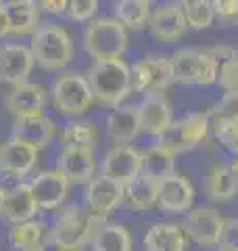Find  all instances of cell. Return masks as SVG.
<instances>
[{
	"label": "cell",
	"instance_id": "6da1fadb",
	"mask_svg": "<svg viewBox=\"0 0 238 251\" xmlns=\"http://www.w3.org/2000/svg\"><path fill=\"white\" fill-rule=\"evenodd\" d=\"M92 97L105 107H121L123 99L132 92L130 88V67L123 59L115 61H94L86 74Z\"/></svg>",
	"mask_w": 238,
	"mask_h": 251
},
{
	"label": "cell",
	"instance_id": "7a4b0ae2",
	"mask_svg": "<svg viewBox=\"0 0 238 251\" xmlns=\"http://www.w3.org/2000/svg\"><path fill=\"white\" fill-rule=\"evenodd\" d=\"M29 50L34 63L48 72L63 69L73 61V40H71L69 31L54 23L40 25V29L31 36Z\"/></svg>",
	"mask_w": 238,
	"mask_h": 251
},
{
	"label": "cell",
	"instance_id": "3957f363",
	"mask_svg": "<svg viewBox=\"0 0 238 251\" xmlns=\"http://www.w3.org/2000/svg\"><path fill=\"white\" fill-rule=\"evenodd\" d=\"M128 49V29L115 17H96L84 29V50L94 61L121 59Z\"/></svg>",
	"mask_w": 238,
	"mask_h": 251
},
{
	"label": "cell",
	"instance_id": "277c9868",
	"mask_svg": "<svg viewBox=\"0 0 238 251\" xmlns=\"http://www.w3.org/2000/svg\"><path fill=\"white\" fill-rule=\"evenodd\" d=\"M171 80L182 86L217 84L219 65L207 49H180L169 57Z\"/></svg>",
	"mask_w": 238,
	"mask_h": 251
},
{
	"label": "cell",
	"instance_id": "5b68a950",
	"mask_svg": "<svg viewBox=\"0 0 238 251\" xmlns=\"http://www.w3.org/2000/svg\"><path fill=\"white\" fill-rule=\"evenodd\" d=\"M107 222L105 218L86 214V211H67L59 218L50 230V245L57 251H79L86 245H92L98 226Z\"/></svg>",
	"mask_w": 238,
	"mask_h": 251
},
{
	"label": "cell",
	"instance_id": "8992f818",
	"mask_svg": "<svg viewBox=\"0 0 238 251\" xmlns=\"http://www.w3.org/2000/svg\"><path fill=\"white\" fill-rule=\"evenodd\" d=\"M211 120L209 113H188L180 122H171V126L157 138L159 145L167 147L173 153L192 151L209 138Z\"/></svg>",
	"mask_w": 238,
	"mask_h": 251
},
{
	"label": "cell",
	"instance_id": "52a82bcc",
	"mask_svg": "<svg viewBox=\"0 0 238 251\" xmlns=\"http://www.w3.org/2000/svg\"><path fill=\"white\" fill-rule=\"evenodd\" d=\"M52 103L67 117L84 115L94 103L90 84L82 74H63L52 84Z\"/></svg>",
	"mask_w": 238,
	"mask_h": 251
},
{
	"label": "cell",
	"instance_id": "ba28073f",
	"mask_svg": "<svg viewBox=\"0 0 238 251\" xmlns=\"http://www.w3.org/2000/svg\"><path fill=\"white\" fill-rule=\"evenodd\" d=\"M173 84L171 80V61L163 54H148L136 61L130 67V88L132 92L148 94H165V90Z\"/></svg>",
	"mask_w": 238,
	"mask_h": 251
},
{
	"label": "cell",
	"instance_id": "9c48e42d",
	"mask_svg": "<svg viewBox=\"0 0 238 251\" xmlns=\"http://www.w3.org/2000/svg\"><path fill=\"white\" fill-rule=\"evenodd\" d=\"M224 224H226V218L217 209H213L209 205H198L186 214L182 228H184L188 241L196 243L198 247L213 249L221 241Z\"/></svg>",
	"mask_w": 238,
	"mask_h": 251
},
{
	"label": "cell",
	"instance_id": "30bf717a",
	"mask_svg": "<svg viewBox=\"0 0 238 251\" xmlns=\"http://www.w3.org/2000/svg\"><path fill=\"white\" fill-rule=\"evenodd\" d=\"M142 174V151L130 145H115L105 155L102 161V176L113 182L125 186L136 176Z\"/></svg>",
	"mask_w": 238,
	"mask_h": 251
},
{
	"label": "cell",
	"instance_id": "8fae6325",
	"mask_svg": "<svg viewBox=\"0 0 238 251\" xmlns=\"http://www.w3.org/2000/svg\"><path fill=\"white\" fill-rule=\"evenodd\" d=\"M194 186L190 178L184 174H171L159 182V195H157V205L161 211L167 214H184L190 211L194 203Z\"/></svg>",
	"mask_w": 238,
	"mask_h": 251
},
{
	"label": "cell",
	"instance_id": "7c38bea8",
	"mask_svg": "<svg viewBox=\"0 0 238 251\" xmlns=\"http://www.w3.org/2000/svg\"><path fill=\"white\" fill-rule=\"evenodd\" d=\"M46 100H48V92H46L44 86L34 84V82H25L21 86H15L4 97V109L15 120L36 117V115H42Z\"/></svg>",
	"mask_w": 238,
	"mask_h": 251
},
{
	"label": "cell",
	"instance_id": "4fadbf2b",
	"mask_svg": "<svg viewBox=\"0 0 238 251\" xmlns=\"http://www.w3.org/2000/svg\"><path fill=\"white\" fill-rule=\"evenodd\" d=\"M186 19L182 15L180 2H167L157 6L150 15L148 31L157 42L161 44H173L186 34Z\"/></svg>",
	"mask_w": 238,
	"mask_h": 251
},
{
	"label": "cell",
	"instance_id": "5bb4252c",
	"mask_svg": "<svg viewBox=\"0 0 238 251\" xmlns=\"http://www.w3.org/2000/svg\"><path fill=\"white\" fill-rule=\"evenodd\" d=\"M34 69V57L29 46L23 44H4L0 49V84L21 86Z\"/></svg>",
	"mask_w": 238,
	"mask_h": 251
},
{
	"label": "cell",
	"instance_id": "9a60e30c",
	"mask_svg": "<svg viewBox=\"0 0 238 251\" xmlns=\"http://www.w3.org/2000/svg\"><path fill=\"white\" fill-rule=\"evenodd\" d=\"M123 203V186L107 176H94L86 188V205L94 216L107 218Z\"/></svg>",
	"mask_w": 238,
	"mask_h": 251
},
{
	"label": "cell",
	"instance_id": "2e32d148",
	"mask_svg": "<svg viewBox=\"0 0 238 251\" xmlns=\"http://www.w3.org/2000/svg\"><path fill=\"white\" fill-rule=\"evenodd\" d=\"M138 107L140 132L150 136H161L171 126V103L165 94H148Z\"/></svg>",
	"mask_w": 238,
	"mask_h": 251
},
{
	"label": "cell",
	"instance_id": "e0dca14e",
	"mask_svg": "<svg viewBox=\"0 0 238 251\" xmlns=\"http://www.w3.org/2000/svg\"><path fill=\"white\" fill-rule=\"evenodd\" d=\"M29 188L40 209H57L67 197L69 180L59 170H48L31 180Z\"/></svg>",
	"mask_w": 238,
	"mask_h": 251
},
{
	"label": "cell",
	"instance_id": "ac0fdd59",
	"mask_svg": "<svg viewBox=\"0 0 238 251\" xmlns=\"http://www.w3.org/2000/svg\"><path fill=\"white\" fill-rule=\"evenodd\" d=\"M69 182H90L96 176V157L92 149H67L63 147L57 168Z\"/></svg>",
	"mask_w": 238,
	"mask_h": 251
},
{
	"label": "cell",
	"instance_id": "d6986e66",
	"mask_svg": "<svg viewBox=\"0 0 238 251\" xmlns=\"http://www.w3.org/2000/svg\"><path fill=\"white\" fill-rule=\"evenodd\" d=\"M54 132H57V126L52 120L44 115H36V117H21V120H15L13 130H11V138L19 140V143H25L34 149H44L48 147V143L54 138Z\"/></svg>",
	"mask_w": 238,
	"mask_h": 251
},
{
	"label": "cell",
	"instance_id": "ffe728a7",
	"mask_svg": "<svg viewBox=\"0 0 238 251\" xmlns=\"http://www.w3.org/2000/svg\"><path fill=\"white\" fill-rule=\"evenodd\" d=\"M188 237L180 224L157 222L144 234L146 251H186Z\"/></svg>",
	"mask_w": 238,
	"mask_h": 251
},
{
	"label": "cell",
	"instance_id": "44dd1931",
	"mask_svg": "<svg viewBox=\"0 0 238 251\" xmlns=\"http://www.w3.org/2000/svg\"><path fill=\"white\" fill-rule=\"evenodd\" d=\"M107 132L117 145H130L140 134L138 107L121 105L113 109L107 117Z\"/></svg>",
	"mask_w": 238,
	"mask_h": 251
},
{
	"label": "cell",
	"instance_id": "7402d4cb",
	"mask_svg": "<svg viewBox=\"0 0 238 251\" xmlns=\"http://www.w3.org/2000/svg\"><path fill=\"white\" fill-rule=\"evenodd\" d=\"M4 11L9 17L11 34H36L40 29V6L31 0H6Z\"/></svg>",
	"mask_w": 238,
	"mask_h": 251
},
{
	"label": "cell",
	"instance_id": "603a6c76",
	"mask_svg": "<svg viewBox=\"0 0 238 251\" xmlns=\"http://www.w3.org/2000/svg\"><path fill=\"white\" fill-rule=\"evenodd\" d=\"M38 163V149L29 147L19 140H9L2 149H0V170L13 172V174H27L36 168Z\"/></svg>",
	"mask_w": 238,
	"mask_h": 251
},
{
	"label": "cell",
	"instance_id": "cb8c5ba5",
	"mask_svg": "<svg viewBox=\"0 0 238 251\" xmlns=\"http://www.w3.org/2000/svg\"><path fill=\"white\" fill-rule=\"evenodd\" d=\"M38 203L31 195L29 184H21L11 193H4V207H2V216L13 224H23L34 220L38 214Z\"/></svg>",
	"mask_w": 238,
	"mask_h": 251
},
{
	"label": "cell",
	"instance_id": "d4e9b609",
	"mask_svg": "<svg viewBox=\"0 0 238 251\" xmlns=\"http://www.w3.org/2000/svg\"><path fill=\"white\" fill-rule=\"evenodd\" d=\"M142 174L157 182L176 174V153L159 143L146 147L142 151Z\"/></svg>",
	"mask_w": 238,
	"mask_h": 251
},
{
	"label": "cell",
	"instance_id": "484cf974",
	"mask_svg": "<svg viewBox=\"0 0 238 251\" xmlns=\"http://www.w3.org/2000/svg\"><path fill=\"white\" fill-rule=\"evenodd\" d=\"M159 182L144 174H140L123 186V203L132 211H144L157 205Z\"/></svg>",
	"mask_w": 238,
	"mask_h": 251
},
{
	"label": "cell",
	"instance_id": "4316f807",
	"mask_svg": "<svg viewBox=\"0 0 238 251\" xmlns=\"http://www.w3.org/2000/svg\"><path fill=\"white\" fill-rule=\"evenodd\" d=\"M203 191L205 195L215 201V203H224L234 199L238 195V188L234 182V176L230 172L228 163H215L205 176V182H203Z\"/></svg>",
	"mask_w": 238,
	"mask_h": 251
},
{
	"label": "cell",
	"instance_id": "83f0119b",
	"mask_svg": "<svg viewBox=\"0 0 238 251\" xmlns=\"http://www.w3.org/2000/svg\"><path fill=\"white\" fill-rule=\"evenodd\" d=\"M94 251H132V232L119 222H102L92 239Z\"/></svg>",
	"mask_w": 238,
	"mask_h": 251
},
{
	"label": "cell",
	"instance_id": "f1b7e54d",
	"mask_svg": "<svg viewBox=\"0 0 238 251\" xmlns=\"http://www.w3.org/2000/svg\"><path fill=\"white\" fill-rule=\"evenodd\" d=\"M148 0H119L115 2L113 11H115V19L121 23L125 29H142L144 25H148L150 15H153V9H150Z\"/></svg>",
	"mask_w": 238,
	"mask_h": 251
},
{
	"label": "cell",
	"instance_id": "f546056e",
	"mask_svg": "<svg viewBox=\"0 0 238 251\" xmlns=\"http://www.w3.org/2000/svg\"><path fill=\"white\" fill-rule=\"evenodd\" d=\"M63 147L67 149H92L98 143V130L90 122H73L63 130Z\"/></svg>",
	"mask_w": 238,
	"mask_h": 251
},
{
	"label": "cell",
	"instance_id": "4dcf8cb0",
	"mask_svg": "<svg viewBox=\"0 0 238 251\" xmlns=\"http://www.w3.org/2000/svg\"><path fill=\"white\" fill-rule=\"evenodd\" d=\"M180 9L186 19V25L192 29H207L215 21V11H213L211 0H184V2H180Z\"/></svg>",
	"mask_w": 238,
	"mask_h": 251
},
{
	"label": "cell",
	"instance_id": "1f68e13d",
	"mask_svg": "<svg viewBox=\"0 0 238 251\" xmlns=\"http://www.w3.org/2000/svg\"><path fill=\"white\" fill-rule=\"evenodd\" d=\"M9 239L13 243L15 251H31L42 247V224L36 222V220H29V222L23 224H15Z\"/></svg>",
	"mask_w": 238,
	"mask_h": 251
},
{
	"label": "cell",
	"instance_id": "d6a6232c",
	"mask_svg": "<svg viewBox=\"0 0 238 251\" xmlns=\"http://www.w3.org/2000/svg\"><path fill=\"white\" fill-rule=\"evenodd\" d=\"M211 122H232L238 124V90L228 92L219 99V103L209 111Z\"/></svg>",
	"mask_w": 238,
	"mask_h": 251
},
{
	"label": "cell",
	"instance_id": "836d02e7",
	"mask_svg": "<svg viewBox=\"0 0 238 251\" xmlns=\"http://www.w3.org/2000/svg\"><path fill=\"white\" fill-rule=\"evenodd\" d=\"M211 132L217 143L238 157V124L232 122H211Z\"/></svg>",
	"mask_w": 238,
	"mask_h": 251
},
{
	"label": "cell",
	"instance_id": "e575fe53",
	"mask_svg": "<svg viewBox=\"0 0 238 251\" xmlns=\"http://www.w3.org/2000/svg\"><path fill=\"white\" fill-rule=\"evenodd\" d=\"M98 0H71L69 6H67V15L73 21H92L96 19V13H98Z\"/></svg>",
	"mask_w": 238,
	"mask_h": 251
},
{
	"label": "cell",
	"instance_id": "d590c367",
	"mask_svg": "<svg viewBox=\"0 0 238 251\" xmlns=\"http://www.w3.org/2000/svg\"><path fill=\"white\" fill-rule=\"evenodd\" d=\"M217 84L221 86V90H224L226 94L238 90V61L236 59H230V61L219 65Z\"/></svg>",
	"mask_w": 238,
	"mask_h": 251
},
{
	"label": "cell",
	"instance_id": "8d00e7d4",
	"mask_svg": "<svg viewBox=\"0 0 238 251\" xmlns=\"http://www.w3.org/2000/svg\"><path fill=\"white\" fill-rule=\"evenodd\" d=\"M213 11L219 23L238 27V0H213Z\"/></svg>",
	"mask_w": 238,
	"mask_h": 251
},
{
	"label": "cell",
	"instance_id": "74e56055",
	"mask_svg": "<svg viewBox=\"0 0 238 251\" xmlns=\"http://www.w3.org/2000/svg\"><path fill=\"white\" fill-rule=\"evenodd\" d=\"M219 247L228 251H238V218H226Z\"/></svg>",
	"mask_w": 238,
	"mask_h": 251
},
{
	"label": "cell",
	"instance_id": "f35d334b",
	"mask_svg": "<svg viewBox=\"0 0 238 251\" xmlns=\"http://www.w3.org/2000/svg\"><path fill=\"white\" fill-rule=\"evenodd\" d=\"M38 6H40V11H46L50 15H61L67 11L69 2L67 0H42V2H38Z\"/></svg>",
	"mask_w": 238,
	"mask_h": 251
},
{
	"label": "cell",
	"instance_id": "ab89813d",
	"mask_svg": "<svg viewBox=\"0 0 238 251\" xmlns=\"http://www.w3.org/2000/svg\"><path fill=\"white\" fill-rule=\"evenodd\" d=\"M11 34V25H9V17H6L4 11V2H0V38Z\"/></svg>",
	"mask_w": 238,
	"mask_h": 251
},
{
	"label": "cell",
	"instance_id": "60d3db41",
	"mask_svg": "<svg viewBox=\"0 0 238 251\" xmlns=\"http://www.w3.org/2000/svg\"><path fill=\"white\" fill-rule=\"evenodd\" d=\"M228 168L230 172H232V176H234V182H236V188H238V159H232L228 163Z\"/></svg>",
	"mask_w": 238,
	"mask_h": 251
},
{
	"label": "cell",
	"instance_id": "b9f144b4",
	"mask_svg": "<svg viewBox=\"0 0 238 251\" xmlns=\"http://www.w3.org/2000/svg\"><path fill=\"white\" fill-rule=\"evenodd\" d=\"M2 207H4V191L0 188V214H2Z\"/></svg>",
	"mask_w": 238,
	"mask_h": 251
},
{
	"label": "cell",
	"instance_id": "7bdbcfd3",
	"mask_svg": "<svg viewBox=\"0 0 238 251\" xmlns=\"http://www.w3.org/2000/svg\"><path fill=\"white\" fill-rule=\"evenodd\" d=\"M209 251H228V249H224V247H219V245H217V247H213V249H209Z\"/></svg>",
	"mask_w": 238,
	"mask_h": 251
},
{
	"label": "cell",
	"instance_id": "ee69618b",
	"mask_svg": "<svg viewBox=\"0 0 238 251\" xmlns=\"http://www.w3.org/2000/svg\"><path fill=\"white\" fill-rule=\"evenodd\" d=\"M234 59H236V61H238V49H236V54H234Z\"/></svg>",
	"mask_w": 238,
	"mask_h": 251
},
{
	"label": "cell",
	"instance_id": "f6af8a7d",
	"mask_svg": "<svg viewBox=\"0 0 238 251\" xmlns=\"http://www.w3.org/2000/svg\"><path fill=\"white\" fill-rule=\"evenodd\" d=\"M31 251H42V247H38V249H31Z\"/></svg>",
	"mask_w": 238,
	"mask_h": 251
}]
</instances>
